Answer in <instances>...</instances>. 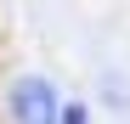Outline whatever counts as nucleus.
I'll use <instances>...</instances> for the list:
<instances>
[{
  "label": "nucleus",
  "mask_w": 130,
  "mask_h": 124,
  "mask_svg": "<svg viewBox=\"0 0 130 124\" xmlns=\"http://www.w3.org/2000/svg\"><path fill=\"white\" fill-rule=\"evenodd\" d=\"M6 113L11 124H57L62 118V96L45 73H17L11 90H6Z\"/></svg>",
  "instance_id": "obj_1"
},
{
  "label": "nucleus",
  "mask_w": 130,
  "mask_h": 124,
  "mask_svg": "<svg viewBox=\"0 0 130 124\" xmlns=\"http://www.w3.org/2000/svg\"><path fill=\"white\" fill-rule=\"evenodd\" d=\"M57 124H91V113H85V101H62V118Z\"/></svg>",
  "instance_id": "obj_2"
}]
</instances>
